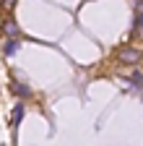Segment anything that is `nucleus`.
Masks as SVG:
<instances>
[{
  "mask_svg": "<svg viewBox=\"0 0 143 146\" xmlns=\"http://www.w3.org/2000/svg\"><path fill=\"white\" fill-rule=\"evenodd\" d=\"M16 50H18V42H16V39H8V42H5V47H3V55H5V58H11Z\"/></svg>",
  "mask_w": 143,
  "mask_h": 146,
  "instance_id": "5",
  "label": "nucleus"
},
{
  "mask_svg": "<svg viewBox=\"0 0 143 146\" xmlns=\"http://www.w3.org/2000/svg\"><path fill=\"white\" fill-rule=\"evenodd\" d=\"M21 117H24V104L18 102V104L13 107V112H11V125H18V123H21Z\"/></svg>",
  "mask_w": 143,
  "mask_h": 146,
  "instance_id": "3",
  "label": "nucleus"
},
{
  "mask_svg": "<svg viewBox=\"0 0 143 146\" xmlns=\"http://www.w3.org/2000/svg\"><path fill=\"white\" fill-rule=\"evenodd\" d=\"M130 84L135 89H143V76H140V73H133V76H130Z\"/></svg>",
  "mask_w": 143,
  "mask_h": 146,
  "instance_id": "7",
  "label": "nucleus"
},
{
  "mask_svg": "<svg viewBox=\"0 0 143 146\" xmlns=\"http://www.w3.org/2000/svg\"><path fill=\"white\" fill-rule=\"evenodd\" d=\"M3 31H5V36H16V34H18V26H16V21H5Z\"/></svg>",
  "mask_w": 143,
  "mask_h": 146,
  "instance_id": "6",
  "label": "nucleus"
},
{
  "mask_svg": "<svg viewBox=\"0 0 143 146\" xmlns=\"http://www.w3.org/2000/svg\"><path fill=\"white\" fill-rule=\"evenodd\" d=\"M11 91H13V94H18V97H29V94H31V89H29L26 84H18V81L11 84Z\"/></svg>",
  "mask_w": 143,
  "mask_h": 146,
  "instance_id": "2",
  "label": "nucleus"
},
{
  "mask_svg": "<svg viewBox=\"0 0 143 146\" xmlns=\"http://www.w3.org/2000/svg\"><path fill=\"white\" fill-rule=\"evenodd\" d=\"M117 58H120V63H125V65H133V63H138L140 52L133 50V47H122V50L117 52Z\"/></svg>",
  "mask_w": 143,
  "mask_h": 146,
  "instance_id": "1",
  "label": "nucleus"
},
{
  "mask_svg": "<svg viewBox=\"0 0 143 146\" xmlns=\"http://www.w3.org/2000/svg\"><path fill=\"white\" fill-rule=\"evenodd\" d=\"M135 36H143V11H135V21H133Z\"/></svg>",
  "mask_w": 143,
  "mask_h": 146,
  "instance_id": "4",
  "label": "nucleus"
}]
</instances>
